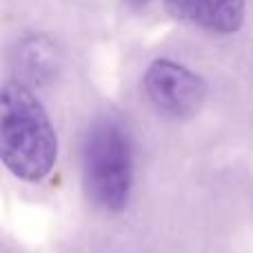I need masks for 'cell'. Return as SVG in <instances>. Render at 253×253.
<instances>
[{
	"mask_svg": "<svg viewBox=\"0 0 253 253\" xmlns=\"http://www.w3.org/2000/svg\"><path fill=\"white\" fill-rule=\"evenodd\" d=\"M0 156L11 175L40 182L58 162V133L40 98L20 80L2 87Z\"/></svg>",
	"mask_w": 253,
	"mask_h": 253,
	"instance_id": "obj_1",
	"label": "cell"
},
{
	"mask_svg": "<svg viewBox=\"0 0 253 253\" xmlns=\"http://www.w3.org/2000/svg\"><path fill=\"white\" fill-rule=\"evenodd\" d=\"M83 178L87 196L105 211L126 209L133 191V140L116 116L91 123L83 144Z\"/></svg>",
	"mask_w": 253,
	"mask_h": 253,
	"instance_id": "obj_2",
	"label": "cell"
},
{
	"mask_svg": "<svg viewBox=\"0 0 253 253\" xmlns=\"http://www.w3.org/2000/svg\"><path fill=\"white\" fill-rule=\"evenodd\" d=\"M142 89L153 109L173 120L196 116L207 100L205 78L171 58H156L147 67Z\"/></svg>",
	"mask_w": 253,
	"mask_h": 253,
	"instance_id": "obj_3",
	"label": "cell"
},
{
	"mask_svg": "<svg viewBox=\"0 0 253 253\" xmlns=\"http://www.w3.org/2000/svg\"><path fill=\"white\" fill-rule=\"evenodd\" d=\"M171 18L218 36L238 34L247 18V0H165Z\"/></svg>",
	"mask_w": 253,
	"mask_h": 253,
	"instance_id": "obj_4",
	"label": "cell"
},
{
	"mask_svg": "<svg viewBox=\"0 0 253 253\" xmlns=\"http://www.w3.org/2000/svg\"><path fill=\"white\" fill-rule=\"evenodd\" d=\"M18 58L25 76L34 83H49L60 69V51L56 42L44 34H36L22 40Z\"/></svg>",
	"mask_w": 253,
	"mask_h": 253,
	"instance_id": "obj_5",
	"label": "cell"
},
{
	"mask_svg": "<svg viewBox=\"0 0 253 253\" xmlns=\"http://www.w3.org/2000/svg\"><path fill=\"white\" fill-rule=\"evenodd\" d=\"M129 4H133V7H142V4H149L151 0H126Z\"/></svg>",
	"mask_w": 253,
	"mask_h": 253,
	"instance_id": "obj_6",
	"label": "cell"
}]
</instances>
